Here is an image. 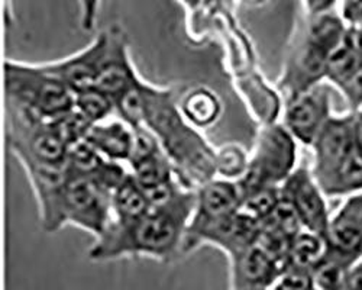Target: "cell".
<instances>
[{
    "label": "cell",
    "instance_id": "cell-1",
    "mask_svg": "<svg viewBox=\"0 0 362 290\" xmlns=\"http://www.w3.org/2000/svg\"><path fill=\"white\" fill-rule=\"evenodd\" d=\"M196 190L186 189L173 202L153 208L129 225L109 222L105 232L95 238L87 255L105 263L120 258H153L173 263L183 255L186 231L194 209Z\"/></svg>",
    "mask_w": 362,
    "mask_h": 290
},
{
    "label": "cell",
    "instance_id": "cell-2",
    "mask_svg": "<svg viewBox=\"0 0 362 290\" xmlns=\"http://www.w3.org/2000/svg\"><path fill=\"white\" fill-rule=\"evenodd\" d=\"M5 92L12 100L51 122L74 109L76 95L69 87L45 73L40 64L8 60L5 63Z\"/></svg>",
    "mask_w": 362,
    "mask_h": 290
},
{
    "label": "cell",
    "instance_id": "cell-3",
    "mask_svg": "<svg viewBox=\"0 0 362 290\" xmlns=\"http://www.w3.org/2000/svg\"><path fill=\"white\" fill-rule=\"evenodd\" d=\"M250 154L248 170L236 182L243 200L262 187L281 186L290 178L296 170L297 141L284 125L268 124L258 131Z\"/></svg>",
    "mask_w": 362,
    "mask_h": 290
},
{
    "label": "cell",
    "instance_id": "cell-4",
    "mask_svg": "<svg viewBox=\"0 0 362 290\" xmlns=\"http://www.w3.org/2000/svg\"><path fill=\"white\" fill-rule=\"evenodd\" d=\"M64 187L66 225L77 226L95 238L100 237L112 219V193L96 176L78 174L67 167Z\"/></svg>",
    "mask_w": 362,
    "mask_h": 290
},
{
    "label": "cell",
    "instance_id": "cell-5",
    "mask_svg": "<svg viewBox=\"0 0 362 290\" xmlns=\"http://www.w3.org/2000/svg\"><path fill=\"white\" fill-rule=\"evenodd\" d=\"M240 207L243 195L235 182L216 178L196 189V203L186 231L183 255L196 250L203 232L236 214Z\"/></svg>",
    "mask_w": 362,
    "mask_h": 290
},
{
    "label": "cell",
    "instance_id": "cell-6",
    "mask_svg": "<svg viewBox=\"0 0 362 290\" xmlns=\"http://www.w3.org/2000/svg\"><path fill=\"white\" fill-rule=\"evenodd\" d=\"M330 118V91L322 83L286 99L283 125L301 144L312 147Z\"/></svg>",
    "mask_w": 362,
    "mask_h": 290
},
{
    "label": "cell",
    "instance_id": "cell-7",
    "mask_svg": "<svg viewBox=\"0 0 362 290\" xmlns=\"http://www.w3.org/2000/svg\"><path fill=\"white\" fill-rule=\"evenodd\" d=\"M280 187L283 199L290 203L303 229L312 231L326 238L330 216L323 199V192L315 180L313 174L305 167H298Z\"/></svg>",
    "mask_w": 362,
    "mask_h": 290
},
{
    "label": "cell",
    "instance_id": "cell-8",
    "mask_svg": "<svg viewBox=\"0 0 362 290\" xmlns=\"http://www.w3.org/2000/svg\"><path fill=\"white\" fill-rule=\"evenodd\" d=\"M312 147L315 150V167L312 174L317 185H320L358 150L354 115L344 116V118H330L319 132Z\"/></svg>",
    "mask_w": 362,
    "mask_h": 290
},
{
    "label": "cell",
    "instance_id": "cell-9",
    "mask_svg": "<svg viewBox=\"0 0 362 290\" xmlns=\"http://www.w3.org/2000/svg\"><path fill=\"white\" fill-rule=\"evenodd\" d=\"M106 51L95 87L116 100L128 92L141 77L135 70L124 29L113 25L112 28L106 29Z\"/></svg>",
    "mask_w": 362,
    "mask_h": 290
},
{
    "label": "cell",
    "instance_id": "cell-10",
    "mask_svg": "<svg viewBox=\"0 0 362 290\" xmlns=\"http://www.w3.org/2000/svg\"><path fill=\"white\" fill-rule=\"evenodd\" d=\"M106 44L107 35L106 31H103L84 50L69 55L63 60L42 63L40 66L45 73L63 81L74 95H77L95 87Z\"/></svg>",
    "mask_w": 362,
    "mask_h": 290
},
{
    "label": "cell",
    "instance_id": "cell-11",
    "mask_svg": "<svg viewBox=\"0 0 362 290\" xmlns=\"http://www.w3.org/2000/svg\"><path fill=\"white\" fill-rule=\"evenodd\" d=\"M228 260L232 290H271L283 273V269L258 245L239 251Z\"/></svg>",
    "mask_w": 362,
    "mask_h": 290
},
{
    "label": "cell",
    "instance_id": "cell-12",
    "mask_svg": "<svg viewBox=\"0 0 362 290\" xmlns=\"http://www.w3.org/2000/svg\"><path fill=\"white\" fill-rule=\"evenodd\" d=\"M261 224L243 211L225 218L219 224L209 228L200 236L196 250L202 245H210L230 257L239 251L257 244Z\"/></svg>",
    "mask_w": 362,
    "mask_h": 290
},
{
    "label": "cell",
    "instance_id": "cell-13",
    "mask_svg": "<svg viewBox=\"0 0 362 290\" xmlns=\"http://www.w3.org/2000/svg\"><path fill=\"white\" fill-rule=\"evenodd\" d=\"M86 141L106 160L128 163L134 147V128L122 120H107L90 127Z\"/></svg>",
    "mask_w": 362,
    "mask_h": 290
},
{
    "label": "cell",
    "instance_id": "cell-14",
    "mask_svg": "<svg viewBox=\"0 0 362 290\" xmlns=\"http://www.w3.org/2000/svg\"><path fill=\"white\" fill-rule=\"evenodd\" d=\"M326 243L330 255L354 266L362 257V228L339 211L334 218H330Z\"/></svg>",
    "mask_w": 362,
    "mask_h": 290
},
{
    "label": "cell",
    "instance_id": "cell-15",
    "mask_svg": "<svg viewBox=\"0 0 362 290\" xmlns=\"http://www.w3.org/2000/svg\"><path fill=\"white\" fill-rule=\"evenodd\" d=\"M151 209L149 199L129 173L112 193V219L117 225H129L145 216Z\"/></svg>",
    "mask_w": 362,
    "mask_h": 290
},
{
    "label": "cell",
    "instance_id": "cell-16",
    "mask_svg": "<svg viewBox=\"0 0 362 290\" xmlns=\"http://www.w3.org/2000/svg\"><path fill=\"white\" fill-rule=\"evenodd\" d=\"M180 110L186 121L197 129L215 125L222 115V102L209 87H194L180 102Z\"/></svg>",
    "mask_w": 362,
    "mask_h": 290
},
{
    "label": "cell",
    "instance_id": "cell-17",
    "mask_svg": "<svg viewBox=\"0 0 362 290\" xmlns=\"http://www.w3.org/2000/svg\"><path fill=\"white\" fill-rule=\"evenodd\" d=\"M327 254L326 238L315 234L312 231L301 229L293 238L290 261L287 267H294L298 270L313 272V269Z\"/></svg>",
    "mask_w": 362,
    "mask_h": 290
},
{
    "label": "cell",
    "instance_id": "cell-18",
    "mask_svg": "<svg viewBox=\"0 0 362 290\" xmlns=\"http://www.w3.org/2000/svg\"><path fill=\"white\" fill-rule=\"evenodd\" d=\"M319 187L326 196H341L362 189V151L358 149Z\"/></svg>",
    "mask_w": 362,
    "mask_h": 290
},
{
    "label": "cell",
    "instance_id": "cell-19",
    "mask_svg": "<svg viewBox=\"0 0 362 290\" xmlns=\"http://www.w3.org/2000/svg\"><path fill=\"white\" fill-rule=\"evenodd\" d=\"M131 174L144 190L154 189L177 178L174 166L164 150L131 167Z\"/></svg>",
    "mask_w": 362,
    "mask_h": 290
},
{
    "label": "cell",
    "instance_id": "cell-20",
    "mask_svg": "<svg viewBox=\"0 0 362 290\" xmlns=\"http://www.w3.org/2000/svg\"><path fill=\"white\" fill-rule=\"evenodd\" d=\"M250 153L236 142H229L216 150V178L238 182L250 166Z\"/></svg>",
    "mask_w": 362,
    "mask_h": 290
},
{
    "label": "cell",
    "instance_id": "cell-21",
    "mask_svg": "<svg viewBox=\"0 0 362 290\" xmlns=\"http://www.w3.org/2000/svg\"><path fill=\"white\" fill-rule=\"evenodd\" d=\"M74 109L92 125L110 120V116L116 112L115 100L96 87L77 93Z\"/></svg>",
    "mask_w": 362,
    "mask_h": 290
},
{
    "label": "cell",
    "instance_id": "cell-22",
    "mask_svg": "<svg viewBox=\"0 0 362 290\" xmlns=\"http://www.w3.org/2000/svg\"><path fill=\"white\" fill-rule=\"evenodd\" d=\"M352 266L329 253L312 272L313 286L317 290H345Z\"/></svg>",
    "mask_w": 362,
    "mask_h": 290
},
{
    "label": "cell",
    "instance_id": "cell-23",
    "mask_svg": "<svg viewBox=\"0 0 362 290\" xmlns=\"http://www.w3.org/2000/svg\"><path fill=\"white\" fill-rule=\"evenodd\" d=\"M280 202H281V187L268 186L247 196L243 200L240 211L245 212L259 224H262L276 212Z\"/></svg>",
    "mask_w": 362,
    "mask_h": 290
},
{
    "label": "cell",
    "instance_id": "cell-24",
    "mask_svg": "<svg viewBox=\"0 0 362 290\" xmlns=\"http://www.w3.org/2000/svg\"><path fill=\"white\" fill-rule=\"evenodd\" d=\"M145 83L139 79L128 92L115 100V109L119 120L127 122L129 127H144V87Z\"/></svg>",
    "mask_w": 362,
    "mask_h": 290
},
{
    "label": "cell",
    "instance_id": "cell-25",
    "mask_svg": "<svg viewBox=\"0 0 362 290\" xmlns=\"http://www.w3.org/2000/svg\"><path fill=\"white\" fill-rule=\"evenodd\" d=\"M361 64L356 54L349 48L344 40L334 51L330 52L326 64V79L341 87Z\"/></svg>",
    "mask_w": 362,
    "mask_h": 290
},
{
    "label": "cell",
    "instance_id": "cell-26",
    "mask_svg": "<svg viewBox=\"0 0 362 290\" xmlns=\"http://www.w3.org/2000/svg\"><path fill=\"white\" fill-rule=\"evenodd\" d=\"M55 134L63 139V142L70 149L71 145L84 141L90 131V124L83 115H80L76 109L64 113L59 118L49 122Z\"/></svg>",
    "mask_w": 362,
    "mask_h": 290
},
{
    "label": "cell",
    "instance_id": "cell-27",
    "mask_svg": "<svg viewBox=\"0 0 362 290\" xmlns=\"http://www.w3.org/2000/svg\"><path fill=\"white\" fill-rule=\"evenodd\" d=\"M107 160L103 158L86 139L69 149L67 167L78 174H95Z\"/></svg>",
    "mask_w": 362,
    "mask_h": 290
},
{
    "label": "cell",
    "instance_id": "cell-28",
    "mask_svg": "<svg viewBox=\"0 0 362 290\" xmlns=\"http://www.w3.org/2000/svg\"><path fill=\"white\" fill-rule=\"evenodd\" d=\"M163 151L158 138L151 132L146 127H139L134 129V147L132 154L129 157V167L139 164L141 161L156 156Z\"/></svg>",
    "mask_w": 362,
    "mask_h": 290
},
{
    "label": "cell",
    "instance_id": "cell-29",
    "mask_svg": "<svg viewBox=\"0 0 362 290\" xmlns=\"http://www.w3.org/2000/svg\"><path fill=\"white\" fill-rule=\"evenodd\" d=\"M313 287L312 273L287 267L271 290H310Z\"/></svg>",
    "mask_w": 362,
    "mask_h": 290
},
{
    "label": "cell",
    "instance_id": "cell-30",
    "mask_svg": "<svg viewBox=\"0 0 362 290\" xmlns=\"http://www.w3.org/2000/svg\"><path fill=\"white\" fill-rule=\"evenodd\" d=\"M339 89L352 109H358L362 105V62Z\"/></svg>",
    "mask_w": 362,
    "mask_h": 290
},
{
    "label": "cell",
    "instance_id": "cell-31",
    "mask_svg": "<svg viewBox=\"0 0 362 290\" xmlns=\"http://www.w3.org/2000/svg\"><path fill=\"white\" fill-rule=\"evenodd\" d=\"M80 4V25L84 31H93L99 15L100 0H78Z\"/></svg>",
    "mask_w": 362,
    "mask_h": 290
},
{
    "label": "cell",
    "instance_id": "cell-32",
    "mask_svg": "<svg viewBox=\"0 0 362 290\" xmlns=\"http://www.w3.org/2000/svg\"><path fill=\"white\" fill-rule=\"evenodd\" d=\"M345 41L349 48L356 54V57L362 62V23L349 25L346 28Z\"/></svg>",
    "mask_w": 362,
    "mask_h": 290
},
{
    "label": "cell",
    "instance_id": "cell-33",
    "mask_svg": "<svg viewBox=\"0 0 362 290\" xmlns=\"http://www.w3.org/2000/svg\"><path fill=\"white\" fill-rule=\"evenodd\" d=\"M341 212L346 214L362 228V193L349 197L344 203V207L341 208Z\"/></svg>",
    "mask_w": 362,
    "mask_h": 290
},
{
    "label": "cell",
    "instance_id": "cell-34",
    "mask_svg": "<svg viewBox=\"0 0 362 290\" xmlns=\"http://www.w3.org/2000/svg\"><path fill=\"white\" fill-rule=\"evenodd\" d=\"M303 4L310 16H319L329 13L330 9L335 6L337 0H303Z\"/></svg>",
    "mask_w": 362,
    "mask_h": 290
},
{
    "label": "cell",
    "instance_id": "cell-35",
    "mask_svg": "<svg viewBox=\"0 0 362 290\" xmlns=\"http://www.w3.org/2000/svg\"><path fill=\"white\" fill-rule=\"evenodd\" d=\"M345 290H362V261L349 270Z\"/></svg>",
    "mask_w": 362,
    "mask_h": 290
},
{
    "label": "cell",
    "instance_id": "cell-36",
    "mask_svg": "<svg viewBox=\"0 0 362 290\" xmlns=\"http://www.w3.org/2000/svg\"><path fill=\"white\" fill-rule=\"evenodd\" d=\"M354 129L358 149L362 151V112L354 113Z\"/></svg>",
    "mask_w": 362,
    "mask_h": 290
},
{
    "label": "cell",
    "instance_id": "cell-37",
    "mask_svg": "<svg viewBox=\"0 0 362 290\" xmlns=\"http://www.w3.org/2000/svg\"><path fill=\"white\" fill-rule=\"evenodd\" d=\"M4 13H5V22L11 25L12 22V0H4Z\"/></svg>",
    "mask_w": 362,
    "mask_h": 290
},
{
    "label": "cell",
    "instance_id": "cell-38",
    "mask_svg": "<svg viewBox=\"0 0 362 290\" xmlns=\"http://www.w3.org/2000/svg\"><path fill=\"white\" fill-rule=\"evenodd\" d=\"M310 290H317V289H316V287H315V286H313V287H312V289H310Z\"/></svg>",
    "mask_w": 362,
    "mask_h": 290
},
{
    "label": "cell",
    "instance_id": "cell-39",
    "mask_svg": "<svg viewBox=\"0 0 362 290\" xmlns=\"http://www.w3.org/2000/svg\"><path fill=\"white\" fill-rule=\"evenodd\" d=\"M229 290H232V289H229Z\"/></svg>",
    "mask_w": 362,
    "mask_h": 290
}]
</instances>
